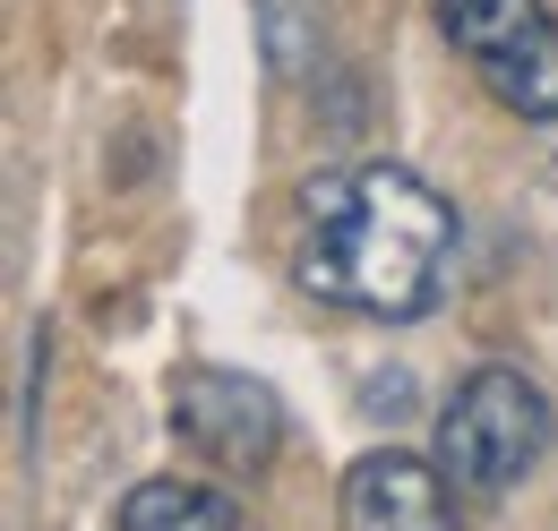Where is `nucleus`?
<instances>
[{
    "mask_svg": "<svg viewBox=\"0 0 558 531\" xmlns=\"http://www.w3.org/2000/svg\"><path fill=\"white\" fill-rule=\"evenodd\" d=\"M447 258H456V206L404 163H336L301 181L292 283L318 309L404 326L447 292Z\"/></svg>",
    "mask_w": 558,
    "mask_h": 531,
    "instance_id": "1",
    "label": "nucleus"
},
{
    "mask_svg": "<svg viewBox=\"0 0 558 531\" xmlns=\"http://www.w3.org/2000/svg\"><path fill=\"white\" fill-rule=\"evenodd\" d=\"M558 420H550V395L507 369V360H482L456 378V395L438 403V464L464 497H507L524 471L550 455Z\"/></svg>",
    "mask_w": 558,
    "mask_h": 531,
    "instance_id": "2",
    "label": "nucleus"
},
{
    "mask_svg": "<svg viewBox=\"0 0 558 531\" xmlns=\"http://www.w3.org/2000/svg\"><path fill=\"white\" fill-rule=\"evenodd\" d=\"M172 437L215 471H267L283 446V403L250 369H181L172 386Z\"/></svg>",
    "mask_w": 558,
    "mask_h": 531,
    "instance_id": "3",
    "label": "nucleus"
},
{
    "mask_svg": "<svg viewBox=\"0 0 558 531\" xmlns=\"http://www.w3.org/2000/svg\"><path fill=\"white\" fill-rule=\"evenodd\" d=\"M456 480L438 455H404V446H378V455H361L344 471V497H336V515L344 531H464L456 523Z\"/></svg>",
    "mask_w": 558,
    "mask_h": 531,
    "instance_id": "4",
    "label": "nucleus"
},
{
    "mask_svg": "<svg viewBox=\"0 0 558 531\" xmlns=\"http://www.w3.org/2000/svg\"><path fill=\"white\" fill-rule=\"evenodd\" d=\"M482 69L489 103H507L515 121H558V17H542V26H524L515 44H498Z\"/></svg>",
    "mask_w": 558,
    "mask_h": 531,
    "instance_id": "5",
    "label": "nucleus"
},
{
    "mask_svg": "<svg viewBox=\"0 0 558 531\" xmlns=\"http://www.w3.org/2000/svg\"><path fill=\"white\" fill-rule=\"evenodd\" d=\"M121 531H241V506H232V489H215V480H181V471H163V480H138L130 497H121Z\"/></svg>",
    "mask_w": 558,
    "mask_h": 531,
    "instance_id": "6",
    "label": "nucleus"
},
{
    "mask_svg": "<svg viewBox=\"0 0 558 531\" xmlns=\"http://www.w3.org/2000/svg\"><path fill=\"white\" fill-rule=\"evenodd\" d=\"M429 9H438V35H447L464 61H489L498 44H515L524 26L550 17L542 0H429Z\"/></svg>",
    "mask_w": 558,
    "mask_h": 531,
    "instance_id": "7",
    "label": "nucleus"
},
{
    "mask_svg": "<svg viewBox=\"0 0 558 531\" xmlns=\"http://www.w3.org/2000/svg\"><path fill=\"white\" fill-rule=\"evenodd\" d=\"M250 17H258V44H267L276 77H301L318 61V9L310 0H250Z\"/></svg>",
    "mask_w": 558,
    "mask_h": 531,
    "instance_id": "8",
    "label": "nucleus"
},
{
    "mask_svg": "<svg viewBox=\"0 0 558 531\" xmlns=\"http://www.w3.org/2000/svg\"><path fill=\"white\" fill-rule=\"evenodd\" d=\"M44 369H52V326H26V386H17V455H35V411H44Z\"/></svg>",
    "mask_w": 558,
    "mask_h": 531,
    "instance_id": "9",
    "label": "nucleus"
},
{
    "mask_svg": "<svg viewBox=\"0 0 558 531\" xmlns=\"http://www.w3.org/2000/svg\"><path fill=\"white\" fill-rule=\"evenodd\" d=\"M404 386H413V378H369V411H404V403H413Z\"/></svg>",
    "mask_w": 558,
    "mask_h": 531,
    "instance_id": "10",
    "label": "nucleus"
}]
</instances>
